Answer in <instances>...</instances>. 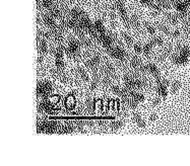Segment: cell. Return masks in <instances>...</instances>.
<instances>
[{
  "mask_svg": "<svg viewBox=\"0 0 190 166\" xmlns=\"http://www.w3.org/2000/svg\"><path fill=\"white\" fill-rule=\"evenodd\" d=\"M107 52L111 57H113L114 59L119 60V61H124L127 57V53L124 51V49L122 47H120V46H115V47L112 46L111 48L107 49Z\"/></svg>",
  "mask_w": 190,
  "mask_h": 166,
  "instance_id": "3",
  "label": "cell"
},
{
  "mask_svg": "<svg viewBox=\"0 0 190 166\" xmlns=\"http://www.w3.org/2000/svg\"><path fill=\"white\" fill-rule=\"evenodd\" d=\"M180 87H181V83L179 82V81H173L172 84H171V91L173 92V93H176V92L180 89Z\"/></svg>",
  "mask_w": 190,
  "mask_h": 166,
  "instance_id": "28",
  "label": "cell"
},
{
  "mask_svg": "<svg viewBox=\"0 0 190 166\" xmlns=\"http://www.w3.org/2000/svg\"><path fill=\"white\" fill-rule=\"evenodd\" d=\"M145 70L147 73L152 74L154 78H156L157 81H159L161 79V75H160V71H159L158 67L154 64H147L145 65Z\"/></svg>",
  "mask_w": 190,
  "mask_h": 166,
  "instance_id": "7",
  "label": "cell"
},
{
  "mask_svg": "<svg viewBox=\"0 0 190 166\" xmlns=\"http://www.w3.org/2000/svg\"><path fill=\"white\" fill-rule=\"evenodd\" d=\"M100 61H101V56L99 53H96L94 56H93L91 59H88L86 62V66L90 69V70L95 73V72H98V68H99V65H100Z\"/></svg>",
  "mask_w": 190,
  "mask_h": 166,
  "instance_id": "5",
  "label": "cell"
},
{
  "mask_svg": "<svg viewBox=\"0 0 190 166\" xmlns=\"http://www.w3.org/2000/svg\"><path fill=\"white\" fill-rule=\"evenodd\" d=\"M103 71H104L105 76L111 77L112 79H113V77L115 76V68L113 67V65L110 64V63H106L104 65Z\"/></svg>",
  "mask_w": 190,
  "mask_h": 166,
  "instance_id": "10",
  "label": "cell"
},
{
  "mask_svg": "<svg viewBox=\"0 0 190 166\" xmlns=\"http://www.w3.org/2000/svg\"><path fill=\"white\" fill-rule=\"evenodd\" d=\"M55 66H56V69L58 71H63L64 70V62H63V60H62V59H56Z\"/></svg>",
  "mask_w": 190,
  "mask_h": 166,
  "instance_id": "29",
  "label": "cell"
},
{
  "mask_svg": "<svg viewBox=\"0 0 190 166\" xmlns=\"http://www.w3.org/2000/svg\"><path fill=\"white\" fill-rule=\"evenodd\" d=\"M124 123L122 121H115V122H112L111 125H110V128L113 132H116V131L120 130L123 127Z\"/></svg>",
  "mask_w": 190,
  "mask_h": 166,
  "instance_id": "23",
  "label": "cell"
},
{
  "mask_svg": "<svg viewBox=\"0 0 190 166\" xmlns=\"http://www.w3.org/2000/svg\"><path fill=\"white\" fill-rule=\"evenodd\" d=\"M74 131V128L71 125H67L62 127V129L59 131V133H72Z\"/></svg>",
  "mask_w": 190,
  "mask_h": 166,
  "instance_id": "30",
  "label": "cell"
},
{
  "mask_svg": "<svg viewBox=\"0 0 190 166\" xmlns=\"http://www.w3.org/2000/svg\"><path fill=\"white\" fill-rule=\"evenodd\" d=\"M188 61V57H186L182 54H179V55H176L172 58V62L176 65H184L187 63Z\"/></svg>",
  "mask_w": 190,
  "mask_h": 166,
  "instance_id": "11",
  "label": "cell"
},
{
  "mask_svg": "<svg viewBox=\"0 0 190 166\" xmlns=\"http://www.w3.org/2000/svg\"><path fill=\"white\" fill-rule=\"evenodd\" d=\"M181 34V33H180V30H178V29H176V30H174V32H171V34H170V36H171L172 38H178Z\"/></svg>",
  "mask_w": 190,
  "mask_h": 166,
  "instance_id": "34",
  "label": "cell"
},
{
  "mask_svg": "<svg viewBox=\"0 0 190 166\" xmlns=\"http://www.w3.org/2000/svg\"><path fill=\"white\" fill-rule=\"evenodd\" d=\"M132 119H133V122L139 127V128L145 129V121H143V119H141V117H140L139 114H134L132 115Z\"/></svg>",
  "mask_w": 190,
  "mask_h": 166,
  "instance_id": "16",
  "label": "cell"
},
{
  "mask_svg": "<svg viewBox=\"0 0 190 166\" xmlns=\"http://www.w3.org/2000/svg\"><path fill=\"white\" fill-rule=\"evenodd\" d=\"M157 119H158V115H157L156 114H150V121L154 122Z\"/></svg>",
  "mask_w": 190,
  "mask_h": 166,
  "instance_id": "36",
  "label": "cell"
},
{
  "mask_svg": "<svg viewBox=\"0 0 190 166\" xmlns=\"http://www.w3.org/2000/svg\"><path fill=\"white\" fill-rule=\"evenodd\" d=\"M160 105V98H154L153 100V106H157Z\"/></svg>",
  "mask_w": 190,
  "mask_h": 166,
  "instance_id": "35",
  "label": "cell"
},
{
  "mask_svg": "<svg viewBox=\"0 0 190 166\" xmlns=\"http://www.w3.org/2000/svg\"><path fill=\"white\" fill-rule=\"evenodd\" d=\"M129 25L133 29H137L139 26V19L136 15H131L129 17Z\"/></svg>",
  "mask_w": 190,
  "mask_h": 166,
  "instance_id": "22",
  "label": "cell"
},
{
  "mask_svg": "<svg viewBox=\"0 0 190 166\" xmlns=\"http://www.w3.org/2000/svg\"><path fill=\"white\" fill-rule=\"evenodd\" d=\"M38 110L39 111H43V113L52 114H56L58 110L57 107L51 101H49V100H43V101H41L38 105Z\"/></svg>",
  "mask_w": 190,
  "mask_h": 166,
  "instance_id": "4",
  "label": "cell"
},
{
  "mask_svg": "<svg viewBox=\"0 0 190 166\" xmlns=\"http://www.w3.org/2000/svg\"><path fill=\"white\" fill-rule=\"evenodd\" d=\"M39 42V46H38V52L40 56H45L48 52V47H47V43H46L45 40H40Z\"/></svg>",
  "mask_w": 190,
  "mask_h": 166,
  "instance_id": "12",
  "label": "cell"
},
{
  "mask_svg": "<svg viewBox=\"0 0 190 166\" xmlns=\"http://www.w3.org/2000/svg\"><path fill=\"white\" fill-rule=\"evenodd\" d=\"M157 28H158L159 30H161L162 33L166 34L167 36H170V34H171V32H170V29L167 28L165 25H163V24H157Z\"/></svg>",
  "mask_w": 190,
  "mask_h": 166,
  "instance_id": "26",
  "label": "cell"
},
{
  "mask_svg": "<svg viewBox=\"0 0 190 166\" xmlns=\"http://www.w3.org/2000/svg\"><path fill=\"white\" fill-rule=\"evenodd\" d=\"M79 43H80V45H81V46H83V47L87 48V49L91 48L92 46H93L92 41H91L88 38L84 37V36H81V37H79Z\"/></svg>",
  "mask_w": 190,
  "mask_h": 166,
  "instance_id": "18",
  "label": "cell"
},
{
  "mask_svg": "<svg viewBox=\"0 0 190 166\" xmlns=\"http://www.w3.org/2000/svg\"><path fill=\"white\" fill-rule=\"evenodd\" d=\"M53 91V84L50 81H41L37 85V95L39 97L46 98Z\"/></svg>",
  "mask_w": 190,
  "mask_h": 166,
  "instance_id": "2",
  "label": "cell"
},
{
  "mask_svg": "<svg viewBox=\"0 0 190 166\" xmlns=\"http://www.w3.org/2000/svg\"><path fill=\"white\" fill-rule=\"evenodd\" d=\"M57 129V123L54 122H46L43 123L42 125L38 126V133L44 132V133H48V134H52L55 133Z\"/></svg>",
  "mask_w": 190,
  "mask_h": 166,
  "instance_id": "6",
  "label": "cell"
},
{
  "mask_svg": "<svg viewBox=\"0 0 190 166\" xmlns=\"http://www.w3.org/2000/svg\"><path fill=\"white\" fill-rule=\"evenodd\" d=\"M133 50L136 54H140L141 52H143V47L140 44H134L133 45Z\"/></svg>",
  "mask_w": 190,
  "mask_h": 166,
  "instance_id": "33",
  "label": "cell"
},
{
  "mask_svg": "<svg viewBox=\"0 0 190 166\" xmlns=\"http://www.w3.org/2000/svg\"><path fill=\"white\" fill-rule=\"evenodd\" d=\"M95 28L97 29V32H98L99 34H105L106 33V30H105V26L103 25L102 20H100V19H98L96 22H95Z\"/></svg>",
  "mask_w": 190,
  "mask_h": 166,
  "instance_id": "21",
  "label": "cell"
},
{
  "mask_svg": "<svg viewBox=\"0 0 190 166\" xmlns=\"http://www.w3.org/2000/svg\"><path fill=\"white\" fill-rule=\"evenodd\" d=\"M154 44L152 42H149L146 45L143 46V54H145V56H149L150 53H152V50H153V47H154Z\"/></svg>",
  "mask_w": 190,
  "mask_h": 166,
  "instance_id": "24",
  "label": "cell"
},
{
  "mask_svg": "<svg viewBox=\"0 0 190 166\" xmlns=\"http://www.w3.org/2000/svg\"><path fill=\"white\" fill-rule=\"evenodd\" d=\"M122 38H123V41L125 42L127 45H129V46H132L133 45V38H131L128 34L123 33L122 34Z\"/></svg>",
  "mask_w": 190,
  "mask_h": 166,
  "instance_id": "27",
  "label": "cell"
},
{
  "mask_svg": "<svg viewBox=\"0 0 190 166\" xmlns=\"http://www.w3.org/2000/svg\"><path fill=\"white\" fill-rule=\"evenodd\" d=\"M130 65H131V67H132L135 71H138L139 72V69H140V67L142 66L141 60L139 59L137 56H133L132 58H131V60H130Z\"/></svg>",
  "mask_w": 190,
  "mask_h": 166,
  "instance_id": "13",
  "label": "cell"
},
{
  "mask_svg": "<svg viewBox=\"0 0 190 166\" xmlns=\"http://www.w3.org/2000/svg\"><path fill=\"white\" fill-rule=\"evenodd\" d=\"M154 45V46H162L163 45V40H162V38L160 37H154L153 38V40L150 41Z\"/></svg>",
  "mask_w": 190,
  "mask_h": 166,
  "instance_id": "31",
  "label": "cell"
},
{
  "mask_svg": "<svg viewBox=\"0 0 190 166\" xmlns=\"http://www.w3.org/2000/svg\"><path fill=\"white\" fill-rule=\"evenodd\" d=\"M130 97L133 98L134 100H136L137 102L142 101V100L145 99V96H143V94L139 93V92L134 91V90H130Z\"/></svg>",
  "mask_w": 190,
  "mask_h": 166,
  "instance_id": "20",
  "label": "cell"
},
{
  "mask_svg": "<svg viewBox=\"0 0 190 166\" xmlns=\"http://www.w3.org/2000/svg\"><path fill=\"white\" fill-rule=\"evenodd\" d=\"M48 13L54 18H61V10L56 5H53L51 8L48 9Z\"/></svg>",
  "mask_w": 190,
  "mask_h": 166,
  "instance_id": "15",
  "label": "cell"
},
{
  "mask_svg": "<svg viewBox=\"0 0 190 166\" xmlns=\"http://www.w3.org/2000/svg\"><path fill=\"white\" fill-rule=\"evenodd\" d=\"M42 19H43L44 25L47 26L49 29H55L56 26L58 25H56L55 20H54V17H52L49 13H48V14H44L43 17H42Z\"/></svg>",
  "mask_w": 190,
  "mask_h": 166,
  "instance_id": "8",
  "label": "cell"
},
{
  "mask_svg": "<svg viewBox=\"0 0 190 166\" xmlns=\"http://www.w3.org/2000/svg\"><path fill=\"white\" fill-rule=\"evenodd\" d=\"M166 19H167V21H169L171 25H176L177 22L180 20L177 14H171V13L166 14Z\"/></svg>",
  "mask_w": 190,
  "mask_h": 166,
  "instance_id": "19",
  "label": "cell"
},
{
  "mask_svg": "<svg viewBox=\"0 0 190 166\" xmlns=\"http://www.w3.org/2000/svg\"><path fill=\"white\" fill-rule=\"evenodd\" d=\"M145 29H146V32L149 33L150 34H156V29H154L152 25L145 24Z\"/></svg>",
  "mask_w": 190,
  "mask_h": 166,
  "instance_id": "32",
  "label": "cell"
},
{
  "mask_svg": "<svg viewBox=\"0 0 190 166\" xmlns=\"http://www.w3.org/2000/svg\"><path fill=\"white\" fill-rule=\"evenodd\" d=\"M83 15H86V12L80 8H72L71 10H69V16L76 20H79Z\"/></svg>",
  "mask_w": 190,
  "mask_h": 166,
  "instance_id": "9",
  "label": "cell"
},
{
  "mask_svg": "<svg viewBox=\"0 0 190 166\" xmlns=\"http://www.w3.org/2000/svg\"><path fill=\"white\" fill-rule=\"evenodd\" d=\"M86 107H87V110L92 114V113H93V110H95V102H94V99H93V98H88V99H87V101H86Z\"/></svg>",
  "mask_w": 190,
  "mask_h": 166,
  "instance_id": "25",
  "label": "cell"
},
{
  "mask_svg": "<svg viewBox=\"0 0 190 166\" xmlns=\"http://www.w3.org/2000/svg\"><path fill=\"white\" fill-rule=\"evenodd\" d=\"M75 71H76V74L79 76V78L83 80V81H88V73L84 71V69L83 68H80V67H76L75 69Z\"/></svg>",
  "mask_w": 190,
  "mask_h": 166,
  "instance_id": "17",
  "label": "cell"
},
{
  "mask_svg": "<svg viewBox=\"0 0 190 166\" xmlns=\"http://www.w3.org/2000/svg\"><path fill=\"white\" fill-rule=\"evenodd\" d=\"M65 52V48L63 47L62 45H58L57 47L53 50V53H54V56H55L56 59H62L63 57V54Z\"/></svg>",
  "mask_w": 190,
  "mask_h": 166,
  "instance_id": "14",
  "label": "cell"
},
{
  "mask_svg": "<svg viewBox=\"0 0 190 166\" xmlns=\"http://www.w3.org/2000/svg\"><path fill=\"white\" fill-rule=\"evenodd\" d=\"M58 1H60V2H66L67 0H58Z\"/></svg>",
  "mask_w": 190,
  "mask_h": 166,
  "instance_id": "37",
  "label": "cell"
},
{
  "mask_svg": "<svg viewBox=\"0 0 190 166\" xmlns=\"http://www.w3.org/2000/svg\"><path fill=\"white\" fill-rule=\"evenodd\" d=\"M80 43L79 41H76L74 38H71L68 42L67 48H65V53L66 55L71 58V59H77L79 57V49H80Z\"/></svg>",
  "mask_w": 190,
  "mask_h": 166,
  "instance_id": "1",
  "label": "cell"
}]
</instances>
